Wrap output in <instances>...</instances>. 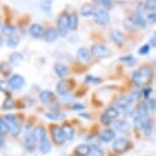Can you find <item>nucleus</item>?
I'll list each match as a JSON object with an SVG mask.
<instances>
[{
    "label": "nucleus",
    "mask_w": 156,
    "mask_h": 156,
    "mask_svg": "<svg viewBox=\"0 0 156 156\" xmlns=\"http://www.w3.org/2000/svg\"><path fill=\"white\" fill-rule=\"evenodd\" d=\"M14 32H16V28H14V26L10 25V23H7V25H5L3 27V34L4 35L12 36L14 34Z\"/></svg>",
    "instance_id": "obj_37"
},
{
    "label": "nucleus",
    "mask_w": 156,
    "mask_h": 156,
    "mask_svg": "<svg viewBox=\"0 0 156 156\" xmlns=\"http://www.w3.org/2000/svg\"><path fill=\"white\" fill-rule=\"evenodd\" d=\"M113 126L120 133H126L129 129V125L125 120H115L113 122Z\"/></svg>",
    "instance_id": "obj_22"
},
{
    "label": "nucleus",
    "mask_w": 156,
    "mask_h": 156,
    "mask_svg": "<svg viewBox=\"0 0 156 156\" xmlns=\"http://www.w3.org/2000/svg\"><path fill=\"white\" fill-rule=\"evenodd\" d=\"M61 128H62V131L64 133V136H66V140H72L73 138V134H75L73 129L69 125H64V126H61Z\"/></svg>",
    "instance_id": "obj_29"
},
{
    "label": "nucleus",
    "mask_w": 156,
    "mask_h": 156,
    "mask_svg": "<svg viewBox=\"0 0 156 156\" xmlns=\"http://www.w3.org/2000/svg\"><path fill=\"white\" fill-rule=\"evenodd\" d=\"M69 29L73 31H76L78 29L79 26V19L78 16L76 13H72L70 16H69Z\"/></svg>",
    "instance_id": "obj_25"
},
{
    "label": "nucleus",
    "mask_w": 156,
    "mask_h": 156,
    "mask_svg": "<svg viewBox=\"0 0 156 156\" xmlns=\"http://www.w3.org/2000/svg\"><path fill=\"white\" fill-rule=\"evenodd\" d=\"M50 150H51V145H50L48 139H44L43 141H41L40 142V151L44 153V154H46V153H48Z\"/></svg>",
    "instance_id": "obj_30"
},
{
    "label": "nucleus",
    "mask_w": 156,
    "mask_h": 156,
    "mask_svg": "<svg viewBox=\"0 0 156 156\" xmlns=\"http://www.w3.org/2000/svg\"><path fill=\"white\" fill-rule=\"evenodd\" d=\"M12 70V67H11L10 63L8 62H2L0 63V73L3 76H8Z\"/></svg>",
    "instance_id": "obj_31"
},
{
    "label": "nucleus",
    "mask_w": 156,
    "mask_h": 156,
    "mask_svg": "<svg viewBox=\"0 0 156 156\" xmlns=\"http://www.w3.org/2000/svg\"><path fill=\"white\" fill-rule=\"evenodd\" d=\"M23 84H25V79L20 75H13L9 79V81H8V85H9V87L13 90L20 89V88L23 86Z\"/></svg>",
    "instance_id": "obj_7"
},
{
    "label": "nucleus",
    "mask_w": 156,
    "mask_h": 156,
    "mask_svg": "<svg viewBox=\"0 0 156 156\" xmlns=\"http://www.w3.org/2000/svg\"><path fill=\"white\" fill-rule=\"evenodd\" d=\"M88 156H104L103 150L98 146H91V151Z\"/></svg>",
    "instance_id": "obj_33"
},
{
    "label": "nucleus",
    "mask_w": 156,
    "mask_h": 156,
    "mask_svg": "<svg viewBox=\"0 0 156 156\" xmlns=\"http://www.w3.org/2000/svg\"><path fill=\"white\" fill-rule=\"evenodd\" d=\"M132 103L129 101V95L128 96H122L120 97L119 99H117L116 101V105L119 106V108H122V109H126V107H129Z\"/></svg>",
    "instance_id": "obj_27"
},
{
    "label": "nucleus",
    "mask_w": 156,
    "mask_h": 156,
    "mask_svg": "<svg viewBox=\"0 0 156 156\" xmlns=\"http://www.w3.org/2000/svg\"><path fill=\"white\" fill-rule=\"evenodd\" d=\"M149 43H150L149 45H150V46H152L153 48H155V47H156V31L154 32L153 36L151 37V39H150Z\"/></svg>",
    "instance_id": "obj_47"
},
{
    "label": "nucleus",
    "mask_w": 156,
    "mask_h": 156,
    "mask_svg": "<svg viewBox=\"0 0 156 156\" xmlns=\"http://www.w3.org/2000/svg\"><path fill=\"white\" fill-rule=\"evenodd\" d=\"M119 111L117 110L115 107L110 106V107H108L106 110H105V112H104V114H103L102 116L105 117V119H107L109 122H111L112 119H116V117L119 116Z\"/></svg>",
    "instance_id": "obj_17"
},
{
    "label": "nucleus",
    "mask_w": 156,
    "mask_h": 156,
    "mask_svg": "<svg viewBox=\"0 0 156 156\" xmlns=\"http://www.w3.org/2000/svg\"><path fill=\"white\" fill-rule=\"evenodd\" d=\"M95 11H96V8L92 6V5L90 4H86L84 5V6H82L81 10H80V13L82 16H94V14H95Z\"/></svg>",
    "instance_id": "obj_18"
},
{
    "label": "nucleus",
    "mask_w": 156,
    "mask_h": 156,
    "mask_svg": "<svg viewBox=\"0 0 156 156\" xmlns=\"http://www.w3.org/2000/svg\"><path fill=\"white\" fill-rule=\"evenodd\" d=\"M145 7L147 10H155L156 9V0H146Z\"/></svg>",
    "instance_id": "obj_40"
},
{
    "label": "nucleus",
    "mask_w": 156,
    "mask_h": 156,
    "mask_svg": "<svg viewBox=\"0 0 156 156\" xmlns=\"http://www.w3.org/2000/svg\"><path fill=\"white\" fill-rule=\"evenodd\" d=\"M70 88L72 87H70L69 81L61 80L60 82H58V84L56 86V91L58 94H60V95H66V94L69 92Z\"/></svg>",
    "instance_id": "obj_11"
},
{
    "label": "nucleus",
    "mask_w": 156,
    "mask_h": 156,
    "mask_svg": "<svg viewBox=\"0 0 156 156\" xmlns=\"http://www.w3.org/2000/svg\"><path fill=\"white\" fill-rule=\"evenodd\" d=\"M76 56H78V59L83 63H86L89 61L90 59V52L89 50L85 47H81V48L78 49V52H76Z\"/></svg>",
    "instance_id": "obj_14"
},
{
    "label": "nucleus",
    "mask_w": 156,
    "mask_h": 156,
    "mask_svg": "<svg viewBox=\"0 0 156 156\" xmlns=\"http://www.w3.org/2000/svg\"><path fill=\"white\" fill-rule=\"evenodd\" d=\"M129 22L133 23L134 26H137L141 29H144L147 27V20L146 19H144V16L140 13H133L129 16Z\"/></svg>",
    "instance_id": "obj_8"
},
{
    "label": "nucleus",
    "mask_w": 156,
    "mask_h": 156,
    "mask_svg": "<svg viewBox=\"0 0 156 156\" xmlns=\"http://www.w3.org/2000/svg\"><path fill=\"white\" fill-rule=\"evenodd\" d=\"M72 156H80V155H78V154H75V155H72Z\"/></svg>",
    "instance_id": "obj_51"
},
{
    "label": "nucleus",
    "mask_w": 156,
    "mask_h": 156,
    "mask_svg": "<svg viewBox=\"0 0 156 156\" xmlns=\"http://www.w3.org/2000/svg\"><path fill=\"white\" fill-rule=\"evenodd\" d=\"M5 122H6L8 128H9V132L13 136L20 135V131H22V128H20V126L17 123V122H9V120H6V119H5Z\"/></svg>",
    "instance_id": "obj_20"
},
{
    "label": "nucleus",
    "mask_w": 156,
    "mask_h": 156,
    "mask_svg": "<svg viewBox=\"0 0 156 156\" xmlns=\"http://www.w3.org/2000/svg\"><path fill=\"white\" fill-rule=\"evenodd\" d=\"M29 32H30V34L34 38H36V39L43 37L44 34H45L43 27L41 25H39V23H33V25L30 27V30H29Z\"/></svg>",
    "instance_id": "obj_10"
},
{
    "label": "nucleus",
    "mask_w": 156,
    "mask_h": 156,
    "mask_svg": "<svg viewBox=\"0 0 156 156\" xmlns=\"http://www.w3.org/2000/svg\"><path fill=\"white\" fill-rule=\"evenodd\" d=\"M3 144H4V139H3V136H1V135H0V148H1V147L3 146Z\"/></svg>",
    "instance_id": "obj_50"
},
{
    "label": "nucleus",
    "mask_w": 156,
    "mask_h": 156,
    "mask_svg": "<svg viewBox=\"0 0 156 156\" xmlns=\"http://www.w3.org/2000/svg\"><path fill=\"white\" fill-rule=\"evenodd\" d=\"M51 136H52V140H53L54 143L57 144V145H61V144H63L64 141L66 140L63 131H62V128L58 126H52L51 128Z\"/></svg>",
    "instance_id": "obj_5"
},
{
    "label": "nucleus",
    "mask_w": 156,
    "mask_h": 156,
    "mask_svg": "<svg viewBox=\"0 0 156 156\" xmlns=\"http://www.w3.org/2000/svg\"><path fill=\"white\" fill-rule=\"evenodd\" d=\"M44 116L49 119H51V120H60L66 115H64L63 113H58V112H48V113L44 114Z\"/></svg>",
    "instance_id": "obj_32"
},
{
    "label": "nucleus",
    "mask_w": 156,
    "mask_h": 156,
    "mask_svg": "<svg viewBox=\"0 0 156 156\" xmlns=\"http://www.w3.org/2000/svg\"><path fill=\"white\" fill-rule=\"evenodd\" d=\"M57 37H58L57 29H54V28H49L48 30L45 32V34H44V39L49 43L56 41Z\"/></svg>",
    "instance_id": "obj_16"
},
{
    "label": "nucleus",
    "mask_w": 156,
    "mask_h": 156,
    "mask_svg": "<svg viewBox=\"0 0 156 156\" xmlns=\"http://www.w3.org/2000/svg\"><path fill=\"white\" fill-rule=\"evenodd\" d=\"M2 107L4 108V109H12L14 107V102L13 100L10 98V97H8L4 100L3 102V105H2Z\"/></svg>",
    "instance_id": "obj_39"
},
{
    "label": "nucleus",
    "mask_w": 156,
    "mask_h": 156,
    "mask_svg": "<svg viewBox=\"0 0 156 156\" xmlns=\"http://www.w3.org/2000/svg\"><path fill=\"white\" fill-rule=\"evenodd\" d=\"M147 104V107H148L149 110H155L156 108V100L155 99H150Z\"/></svg>",
    "instance_id": "obj_45"
},
{
    "label": "nucleus",
    "mask_w": 156,
    "mask_h": 156,
    "mask_svg": "<svg viewBox=\"0 0 156 156\" xmlns=\"http://www.w3.org/2000/svg\"><path fill=\"white\" fill-rule=\"evenodd\" d=\"M23 60V55L19 53V52H16V53H12L9 56V61L11 64L13 66H19L20 63H22Z\"/></svg>",
    "instance_id": "obj_26"
},
{
    "label": "nucleus",
    "mask_w": 156,
    "mask_h": 156,
    "mask_svg": "<svg viewBox=\"0 0 156 156\" xmlns=\"http://www.w3.org/2000/svg\"><path fill=\"white\" fill-rule=\"evenodd\" d=\"M33 134H34L35 138H36V140L39 141V143L41 142V141H43L44 139H46L47 138L46 131L43 126H37V128L34 129Z\"/></svg>",
    "instance_id": "obj_21"
},
{
    "label": "nucleus",
    "mask_w": 156,
    "mask_h": 156,
    "mask_svg": "<svg viewBox=\"0 0 156 156\" xmlns=\"http://www.w3.org/2000/svg\"><path fill=\"white\" fill-rule=\"evenodd\" d=\"M91 54L97 58H105L110 55V51L105 45L95 44L91 48Z\"/></svg>",
    "instance_id": "obj_3"
},
{
    "label": "nucleus",
    "mask_w": 156,
    "mask_h": 156,
    "mask_svg": "<svg viewBox=\"0 0 156 156\" xmlns=\"http://www.w3.org/2000/svg\"><path fill=\"white\" fill-rule=\"evenodd\" d=\"M36 138H35L33 133H28L25 136V140H23V143H25V147L27 148L28 151L32 152L33 150L36 148Z\"/></svg>",
    "instance_id": "obj_9"
},
{
    "label": "nucleus",
    "mask_w": 156,
    "mask_h": 156,
    "mask_svg": "<svg viewBox=\"0 0 156 156\" xmlns=\"http://www.w3.org/2000/svg\"><path fill=\"white\" fill-rule=\"evenodd\" d=\"M153 128V122L150 119H145L144 122V125H143V129H145L146 132H150Z\"/></svg>",
    "instance_id": "obj_44"
},
{
    "label": "nucleus",
    "mask_w": 156,
    "mask_h": 156,
    "mask_svg": "<svg viewBox=\"0 0 156 156\" xmlns=\"http://www.w3.org/2000/svg\"><path fill=\"white\" fill-rule=\"evenodd\" d=\"M83 108H84L83 105H80V104H76L75 106H73V109H79V110H80V109H83Z\"/></svg>",
    "instance_id": "obj_49"
},
{
    "label": "nucleus",
    "mask_w": 156,
    "mask_h": 156,
    "mask_svg": "<svg viewBox=\"0 0 156 156\" xmlns=\"http://www.w3.org/2000/svg\"><path fill=\"white\" fill-rule=\"evenodd\" d=\"M148 107H147V104L146 103H140L137 107V110H136V115L142 117V119H146L147 115H148Z\"/></svg>",
    "instance_id": "obj_23"
},
{
    "label": "nucleus",
    "mask_w": 156,
    "mask_h": 156,
    "mask_svg": "<svg viewBox=\"0 0 156 156\" xmlns=\"http://www.w3.org/2000/svg\"><path fill=\"white\" fill-rule=\"evenodd\" d=\"M114 137H115V134H114V132L112 129H104V131L101 132V134H100V139H101L103 142H110L111 140L114 139Z\"/></svg>",
    "instance_id": "obj_19"
},
{
    "label": "nucleus",
    "mask_w": 156,
    "mask_h": 156,
    "mask_svg": "<svg viewBox=\"0 0 156 156\" xmlns=\"http://www.w3.org/2000/svg\"><path fill=\"white\" fill-rule=\"evenodd\" d=\"M101 82L99 78H93V76H86V83H93V84H98Z\"/></svg>",
    "instance_id": "obj_46"
},
{
    "label": "nucleus",
    "mask_w": 156,
    "mask_h": 156,
    "mask_svg": "<svg viewBox=\"0 0 156 156\" xmlns=\"http://www.w3.org/2000/svg\"><path fill=\"white\" fill-rule=\"evenodd\" d=\"M120 60L123 61L126 64H128L129 66H133L136 64V58L134 56H132V55H128V56H123V57H120Z\"/></svg>",
    "instance_id": "obj_35"
},
{
    "label": "nucleus",
    "mask_w": 156,
    "mask_h": 156,
    "mask_svg": "<svg viewBox=\"0 0 156 156\" xmlns=\"http://www.w3.org/2000/svg\"><path fill=\"white\" fill-rule=\"evenodd\" d=\"M94 20H95L97 25L105 26L109 23L110 16L106 10L102 9V8H98V9H96L95 14H94Z\"/></svg>",
    "instance_id": "obj_4"
},
{
    "label": "nucleus",
    "mask_w": 156,
    "mask_h": 156,
    "mask_svg": "<svg viewBox=\"0 0 156 156\" xmlns=\"http://www.w3.org/2000/svg\"><path fill=\"white\" fill-rule=\"evenodd\" d=\"M7 132H9V128H8L5 119H0V135H5Z\"/></svg>",
    "instance_id": "obj_38"
},
{
    "label": "nucleus",
    "mask_w": 156,
    "mask_h": 156,
    "mask_svg": "<svg viewBox=\"0 0 156 156\" xmlns=\"http://www.w3.org/2000/svg\"><path fill=\"white\" fill-rule=\"evenodd\" d=\"M153 76V70L150 66H142L139 70L135 72L132 76L134 84L138 87H144L150 83Z\"/></svg>",
    "instance_id": "obj_1"
},
{
    "label": "nucleus",
    "mask_w": 156,
    "mask_h": 156,
    "mask_svg": "<svg viewBox=\"0 0 156 156\" xmlns=\"http://www.w3.org/2000/svg\"><path fill=\"white\" fill-rule=\"evenodd\" d=\"M55 96L54 94L49 90H44L42 92L40 93V96H39V99L40 101L44 103V104H48V103H51L52 101L54 100Z\"/></svg>",
    "instance_id": "obj_12"
},
{
    "label": "nucleus",
    "mask_w": 156,
    "mask_h": 156,
    "mask_svg": "<svg viewBox=\"0 0 156 156\" xmlns=\"http://www.w3.org/2000/svg\"><path fill=\"white\" fill-rule=\"evenodd\" d=\"M96 4L104 8H111L112 7V1L111 0H93Z\"/></svg>",
    "instance_id": "obj_36"
},
{
    "label": "nucleus",
    "mask_w": 156,
    "mask_h": 156,
    "mask_svg": "<svg viewBox=\"0 0 156 156\" xmlns=\"http://www.w3.org/2000/svg\"><path fill=\"white\" fill-rule=\"evenodd\" d=\"M69 30V16L66 13H62L57 19V32L58 35L61 37H66Z\"/></svg>",
    "instance_id": "obj_2"
},
{
    "label": "nucleus",
    "mask_w": 156,
    "mask_h": 156,
    "mask_svg": "<svg viewBox=\"0 0 156 156\" xmlns=\"http://www.w3.org/2000/svg\"><path fill=\"white\" fill-rule=\"evenodd\" d=\"M150 93H151V89H148V88H147V89H144V91H143V96L147 98V97L150 95Z\"/></svg>",
    "instance_id": "obj_48"
},
{
    "label": "nucleus",
    "mask_w": 156,
    "mask_h": 156,
    "mask_svg": "<svg viewBox=\"0 0 156 156\" xmlns=\"http://www.w3.org/2000/svg\"><path fill=\"white\" fill-rule=\"evenodd\" d=\"M54 69H55V73H56V75L59 76V78L63 79L66 78V76L69 73V67L66 66H64L63 63H56L54 66Z\"/></svg>",
    "instance_id": "obj_15"
},
{
    "label": "nucleus",
    "mask_w": 156,
    "mask_h": 156,
    "mask_svg": "<svg viewBox=\"0 0 156 156\" xmlns=\"http://www.w3.org/2000/svg\"><path fill=\"white\" fill-rule=\"evenodd\" d=\"M110 37H111V40H112L113 42L119 46H122V44L125 43V36H123L122 32H119V30L111 31Z\"/></svg>",
    "instance_id": "obj_13"
},
{
    "label": "nucleus",
    "mask_w": 156,
    "mask_h": 156,
    "mask_svg": "<svg viewBox=\"0 0 156 156\" xmlns=\"http://www.w3.org/2000/svg\"><path fill=\"white\" fill-rule=\"evenodd\" d=\"M129 142L128 141V139H126V138H119V139H116L113 142L112 148L117 153H122L129 148Z\"/></svg>",
    "instance_id": "obj_6"
},
{
    "label": "nucleus",
    "mask_w": 156,
    "mask_h": 156,
    "mask_svg": "<svg viewBox=\"0 0 156 156\" xmlns=\"http://www.w3.org/2000/svg\"><path fill=\"white\" fill-rule=\"evenodd\" d=\"M146 20H147V23H156V12L155 11L147 14Z\"/></svg>",
    "instance_id": "obj_42"
},
{
    "label": "nucleus",
    "mask_w": 156,
    "mask_h": 156,
    "mask_svg": "<svg viewBox=\"0 0 156 156\" xmlns=\"http://www.w3.org/2000/svg\"><path fill=\"white\" fill-rule=\"evenodd\" d=\"M139 97H140V92H139V91H134V92H132L129 95V101H131L132 104H133L134 102H136L137 100L139 99Z\"/></svg>",
    "instance_id": "obj_41"
},
{
    "label": "nucleus",
    "mask_w": 156,
    "mask_h": 156,
    "mask_svg": "<svg viewBox=\"0 0 156 156\" xmlns=\"http://www.w3.org/2000/svg\"><path fill=\"white\" fill-rule=\"evenodd\" d=\"M90 151H91V146L87 145V144H82V145H79L76 148V154L80 156H88Z\"/></svg>",
    "instance_id": "obj_24"
},
{
    "label": "nucleus",
    "mask_w": 156,
    "mask_h": 156,
    "mask_svg": "<svg viewBox=\"0 0 156 156\" xmlns=\"http://www.w3.org/2000/svg\"><path fill=\"white\" fill-rule=\"evenodd\" d=\"M40 7L41 9L45 12L49 13L52 10V0H41L40 2Z\"/></svg>",
    "instance_id": "obj_28"
},
{
    "label": "nucleus",
    "mask_w": 156,
    "mask_h": 156,
    "mask_svg": "<svg viewBox=\"0 0 156 156\" xmlns=\"http://www.w3.org/2000/svg\"><path fill=\"white\" fill-rule=\"evenodd\" d=\"M150 47L151 46H150L149 44H145V45H143L139 49V54L140 55H147L150 51Z\"/></svg>",
    "instance_id": "obj_43"
},
{
    "label": "nucleus",
    "mask_w": 156,
    "mask_h": 156,
    "mask_svg": "<svg viewBox=\"0 0 156 156\" xmlns=\"http://www.w3.org/2000/svg\"><path fill=\"white\" fill-rule=\"evenodd\" d=\"M20 43V37L19 36H10L9 39L7 40V46L9 48H14L19 45Z\"/></svg>",
    "instance_id": "obj_34"
}]
</instances>
